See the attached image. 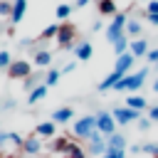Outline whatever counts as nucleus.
<instances>
[{"mask_svg": "<svg viewBox=\"0 0 158 158\" xmlns=\"http://www.w3.org/2000/svg\"><path fill=\"white\" fill-rule=\"evenodd\" d=\"M146 77H148V67L138 69L136 74H123L114 89H116V91H136V89H141V86H143Z\"/></svg>", "mask_w": 158, "mask_h": 158, "instance_id": "1", "label": "nucleus"}, {"mask_svg": "<svg viewBox=\"0 0 158 158\" xmlns=\"http://www.w3.org/2000/svg\"><path fill=\"white\" fill-rule=\"evenodd\" d=\"M128 44H131V42H128V37H126V35H121V37L114 42V52H116V57H118V54H123V52H128Z\"/></svg>", "mask_w": 158, "mask_h": 158, "instance_id": "19", "label": "nucleus"}, {"mask_svg": "<svg viewBox=\"0 0 158 158\" xmlns=\"http://www.w3.org/2000/svg\"><path fill=\"white\" fill-rule=\"evenodd\" d=\"M59 74H62L59 69H49L47 77H44V86H54V84L59 81Z\"/></svg>", "mask_w": 158, "mask_h": 158, "instance_id": "22", "label": "nucleus"}, {"mask_svg": "<svg viewBox=\"0 0 158 158\" xmlns=\"http://www.w3.org/2000/svg\"><path fill=\"white\" fill-rule=\"evenodd\" d=\"M146 2H151V0H146Z\"/></svg>", "mask_w": 158, "mask_h": 158, "instance_id": "43", "label": "nucleus"}, {"mask_svg": "<svg viewBox=\"0 0 158 158\" xmlns=\"http://www.w3.org/2000/svg\"><path fill=\"white\" fill-rule=\"evenodd\" d=\"M89 151H91L94 156H99V153L104 156V153H106V141H99V143H91V146H89Z\"/></svg>", "mask_w": 158, "mask_h": 158, "instance_id": "26", "label": "nucleus"}, {"mask_svg": "<svg viewBox=\"0 0 158 158\" xmlns=\"http://www.w3.org/2000/svg\"><path fill=\"white\" fill-rule=\"evenodd\" d=\"M5 141H10V133H0V143H5Z\"/></svg>", "mask_w": 158, "mask_h": 158, "instance_id": "40", "label": "nucleus"}, {"mask_svg": "<svg viewBox=\"0 0 158 158\" xmlns=\"http://www.w3.org/2000/svg\"><path fill=\"white\" fill-rule=\"evenodd\" d=\"M148 22L151 25H158V15H148Z\"/></svg>", "mask_w": 158, "mask_h": 158, "instance_id": "39", "label": "nucleus"}, {"mask_svg": "<svg viewBox=\"0 0 158 158\" xmlns=\"http://www.w3.org/2000/svg\"><path fill=\"white\" fill-rule=\"evenodd\" d=\"M126 22H128V20H126V15H114V20H111V22H109V27H106V40H109L111 44H114V42L126 32Z\"/></svg>", "mask_w": 158, "mask_h": 158, "instance_id": "2", "label": "nucleus"}, {"mask_svg": "<svg viewBox=\"0 0 158 158\" xmlns=\"http://www.w3.org/2000/svg\"><path fill=\"white\" fill-rule=\"evenodd\" d=\"M126 106H128V109H136V111H143V109H146V99L138 96V94H133V96L126 99Z\"/></svg>", "mask_w": 158, "mask_h": 158, "instance_id": "16", "label": "nucleus"}, {"mask_svg": "<svg viewBox=\"0 0 158 158\" xmlns=\"http://www.w3.org/2000/svg\"><path fill=\"white\" fill-rule=\"evenodd\" d=\"M128 52H131L133 57H143V54H148V42H146V40H131Z\"/></svg>", "mask_w": 158, "mask_h": 158, "instance_id": "11", "label": "nucleus"}, {"mask_svg": "<svg viewBox=\"0 0 158 158\" xmlns=\"http://www.w3.org/2000/svg\"><path fill=\"white\" fill-rule=\"evenodd\" d=\"M57 44L59 47H74V27L69 25V22H64V25H59V32H57Z\"/></svg>", "mask_w": 158, "mask_h": 158, "instance_id": "6", "label": "nucleus"}, {"mask_svg": "<svg viewBox=\"0 0 158 158\" xmlns=\"http://www.w3.org/2000/svg\"><path fill=\"white\" fill-rule=\"evenodd\" d=\"M148 15H158V0H151L148 2Z\"/></svg>", "mask_w": 158, "mask_h": 158, "instance_id": "34", "label": "nucleus"}, {"mask_svg": "<svg viewBox=\"0 0 158 158\" xmlns=\"http://www.w3.org/2000/svg\"><path fill=\"white\" fill-rule=\"evenodd\" d=\"M104 158H126V153H123V151H111V148H106Z\"/></svg>", "mask_w": 158, "mask_h": 158, "instance_id": "32", "label": "nucleus"}, {"mask_svg": "<svg viewBox=\"0 0 158 158\" xmlns=\"http://www.w3.org/2000/svg\"><path fill=\"white\" fill-rule=\"evenodd\" d=\"M49 62H52V52L40 49V52L35 54V64H37V67H49Z\"/></svg>", "mask_w": 158, "mask_h": 158, "instance_id": "18", "label": "nucleus"}, {"mask_svg": "<svg viewBox=\"0 0 158 158\" xmlns=\"http://www.w3.org/2000/svg\"><path fill=\"white\" fill-rule=\"evenodd\" d=\"M99 12L101 15H116V2L114 0H99Z\"/></svg>", "mask_w": 158, "mask_h": 158, "instance_id": "21", "label": "nucleus"}, {"mask_svg": "<svg viewBox=\"0 0 158 158\" xmlns=\"http://www.w3.org/2000/svg\"><path fill=\"white\" fill-rule=\"evenodd\" d=\"M12 12V0H0V17Z\"/></svg>", "mask_w": 158, "mask_h": 158, "instance_id": "29", "label": "nucleus"}, {"mask_svg": "<svg viewBox=\"0 0 158 158\" xmlns=\"http://www.w3.org/2000/svg\"><path fill=\"white\" fill-rule=\"evenodd\" d=\"M121 77H123V74H118V72H111V74H109V77H106V79L99 84V89H101V91H109V89H114V86L118 84V79H121Z\"/></svg>", "mask_w": 158, "mask_h": 158, "instance_id": "14", "label": "nucleus"}, {"mask_svg": "<svg viewBox=\"0 0 158 158\" xmlns=\"http://www.w3.org/2000/svg\"><path fill=\"white\" fill-rule=\"evenodd\" d=\"M72 10H74V7H72V5H67V2H64V5H59V7H57V20H67V17L72 15Z\"/></svg>", "mask_w": 158, "mask_h": 158, "instance_id": "24", "label": "nucleus"}, {"mask_svg": "<svg viewBox=\"0 0 158 158\" xmlns=\"http://www.w3.org/2000/svg\"><path fill=\"white\" fill-rule=\"evenodd\" d=\"M133 54L131 52H123V54H118L116 57V64H114V72H118V74H128V69L133 67Z\"/></svg>", "mask_w": 158, "mask_h": 158, "instance_id": "8", "label": "nucleus"}, {"mask_svg": "<svg viewBox=\"0 0 158 158\" xmlns=\"http://www.w3.org/2000/svg\"><path fill=\"white\" fill-rule=\"evenodd\" d=\"M96 128L109 138L111 133H116V118H114L109 111H101V114L96 116Z\"/></svg>", "mask_w": 158, "mask_h": 158, "instance_id": "5", "label": "nucleus"}, {"mask_svg": "<svg viewBox=\"0 0 158 158\" xmlns=\"http://www.w3.org/2000/svg\"><path fill=\"white\" fill-rule=\"evenodd\" d=\"M57 32H59V25H49L44 32H42V40H49V37H57Z\"/></svg>", "mask_w": 158, "mask_h": 158, "instance_id": "27", "label": "nucleus"}, {"mask_svg": "<svg viewBox=\"0 0 158 158\" xmlns=\"http://www.w3.org/2000/svg\"><path fill=\"white\" fill-rule=\"evenodd\" d=\"M10 64H12V62H10V52L2 49V52H0V69H7Z\"/></svg>", "mask_w": 158, "mask_h": 158, "instance_id": "30", "label": "nucleus"}, {"mask_svg": "<svg viewBox=\"0 0 158 158\" xmlns=\"http://www.w3.org/2000/svg\"><path fill=\"white\" fill-rule=\"evenodd\" d=\"M148 118L158 121V106H151V111H148Z\"/></svg>", "mask_w": 158, "mask_h": 158, "instance_id": "38", "label": "nucleus"}, {"mask_svg": "<svg viewBox=\"0 0 158 158\" xmlns=\"http://www.w3.org/2000/svg\"><path fill=\"white\" fill-rule=\"evenodd\" d=\"M72 116H74V111H72L69 106H62V109H57V111L52 114V118H54L57 123H67V121H69Z\"/></svg>", "mask_w": 158, "mask_h": 158, "instance_id": "15", "label": "nucleus"}, {"mask_svg": "<svg viewBox=\"0 0 158 158\" xmlns=\"http://www.w3.org/2000/svg\"><path fill=\"white\" fill-rule=\"evenodd\" d=\"M25 10H27V0H12V12H10V22L17 25L22 17H25Z\"/></svg>", "mask_w": 158, "mask_h": 158, "instance_id": "10", "label": "nucleus"}, {"mask_svg": "<svg viewBox=\"0 0 158 158\" xmlns=\"http://www.w3.org/2000/svg\"><path fill=\"white\" fill-rule=\"evenodd\" d=\"M30 62L27 59H15L10 67H7V77L10 79H27L30 77Z\"/></svg>", "mask_w": 158, "mask_h": 158, "instance_id": "4", "label": "nucleus"}, {"mask_svg": "<svg viewBox=\"0 0 158 158\" xmlns=\"http://www.w3.org/2000/svg\"><path fill=\"white\" fill-rule=\"evenodd\" d=\"M111 116H114L118 123H131L133 118H141V111H136V109H128V106H116V109L111 111Z\"/></svg>", "mask_w": 158, "mask_h": 158, "instance_id": "7", "label": "nucleus"}, {"mask_svg": "<svg viewBox=\"0 0 158 158\" xmlns=\"http://www.w3.org/2000/svg\"><path fill=\"white\" fill-rule=\"evenodd\" d=\"M10 143H15V146H22V143H25V138H22L20 133H15V131H10Z\"/></svg>", "mask_w": 158, "mask_h": 158, "instance_id": "33", "label": "nucleus"}, {"mask_svg": "<svg viewBox=\"0 0 158 158\" xmlns=\"http://www.w3.org/2000/svg\"><path fill=\"white\" fill-rule=\"evenodd\" d=\"M74 69H77V62H67L62 72H67V74H69V72H74Z\"/></svg>", "mask_w": 158, "mask_h": 158, "instance_id": "35", "label": "nucleus"}, {"mask_svg": "<svg viewBox=\"0 0 158 158\" xmlns=\"http://www.w3.org/2000/svg\"><path fill=\"white\" fill-rule=\"evenodd\" d=\"M86 2H89V0H77V7H84Z\"/></svg>", "mask_w": 158, "mask_h": 158, "instance_id": "41", "label": "nucleus"}, {"mask_svg": "<svg viewBox=\"0 0 158 158\" xmlns=\"http://www.w3.org/2000/svg\"><path fill=\"white\" fill-rule=\"evenodd\" d=\"M72 49H74V54H77V59H79V62H89V59H91V54H94L91 42H79V44H74Z\"/></svg>", "mask_w": 158, "mask_h": 158, "instance_id": "9", "label": "nucleus"}, {"mask_svg": "<svg viewBox=\"0 0 158 158\" xmlns=\"http://www.w3.org/2000/svg\"><path fill=\"white\" fill-rule=\"evenodd\" d=\"M67 148H69V141H67V138H57V141H54V151L67 153Z\"/></svg>", "mask_w": 158, "mask_h": 158, "instance_id": "28", "label": "nucleus"}, {"mask_svg": "<svg viewBox=\"0 0 158 158\" xmlns=\"http://www.w3.org/2000/svg\"><path fill=\"white\" fill-rule=\"evenodd\" d=\"M148 126H151L148 118H141V121H138V128H141V131H148Z\"/></svg>", "mask_w": 158, "mask_h": 158, "instance_id": "36", "label": "nucleus"}, {"mask_svg": "<svg viewBox=\"0 0 158 158\" xmlns=\"http://www.w3.org/2000/svg\"><path fill=\"white\" fill-rule=\"evenodd\" d=\"M22 148H25L27 153H32V156H35V153H40V151H42V143H40V138H32V136H30V138H25Z\"/></svg>", "mask_w": 158, "mask_h": 158, "instance_id": "17", "label": "nucleus"}, {"mask_svg": "<svg viewBox=\"0 0 158 158\" xmlns=\"http://www.w3.org/2000/svg\"><path fill=\"white\" fill-rule=\"evenodd\" d=\"M153 91H158V79H156V84H153Z\"/></svg>", "mask_w": 158, "mask_h": 158, "instance_id": "42", "label": "nucleus"}, {"mask_svg": "<svg viewBox=\"0 0 158 158\" xmlns=\"http://www.w3.org/2000/svg\"><path fill=\"white\" fill-rule=\"evenodd\" d=\"M44 94H47V86L40 84V86H35V89L30 91V99H27V101H30V104H37L40 99H44Z\"/></svg>", "mask_w": 158, "mask_h": 158, "instance_id": "20", "label": "nucleus"}, {"mask_svg": "<svg viewBox=\"0 0 158 158\" xmlns=\"http://www.w3.org/2000/svg\"><path fill=\"white\" fill-rule=\"evenodd\" d=\"M126 35H141V22L138 20H128L126 22Z\"/></svg>", "mask_w": 158, "mask_h": 158, "instance_id": "25", "label": "nucleus"}, {"mask_svg": "<svg viewBox=\"0 0 158 158\" xmlns=\"http://www.w3.org/2000/svg\"><path fill=\"white\" fill-rule=\"evenodd\" d=\"M94 131H96V116H81V118L74 121V133L79 138H86L89 141V136Z\"/></svg>", "mask_w": 158, "mask_h": 158, "instance_id": "3", "label": "nucleus"}, {"mask_svg": "<svg viewBox=\"0 0 158 158\" xmlns=\"http://www.w3.org/2000/svg\"><path fill=\"white\" fill-rule=\"evenodd\" d=\"M143 151H146V153H151L153 158H158V143H146V146H143Z\"/></svg>", "mask_w": 158, "mask_h": 158, "instance_id": "31", "label": "nucleus"}, {"mask_svg": "<svg viewBox=\"0 0 158 158\" xmlns=\"http://www.w3.org/2000/svg\"><path fill=\"white\" fill-rule=\"evenodd\" d=\"M106 148H111V151H123V148H126V136L111 133V136L106 138Z\"/></svg>", "mask_w": 158, "mask_h": 158, "instance_id": "12", "label": "nucleus"}, {"mask_svg": "<svg viewBox=\"0 0 158 158\" xmlns=\"http://www.w3.org/2000/svg\"><path fill=\"white\" fill-rule=\"evenodd\" d=\"M64 156H67V158H86V156H84V151H81L77 143H69V148H67V153H64Z\"/></svg>", "mask_w": 158, "mask_h": 158, "instance_id": "23", "label": "nucleus"}, {"mask_svg": "<svg viewBox=\"0 0 158 158\" xmlns=\"http://www.w3.org/2000/svg\"><path fill=\"white\" fill-rule=\"evenodd\" d=\"M148 59L151 62H158V47L156 49H148Z\"/></svg>", "mask_w": 158, "mask_h": 158, "instance_id": "37", "label": "nucleus"}, {"mask_svg": "<svg viewBox=\"0 0 158 158\" xmlns=\"http://www.w3.org/2000/svg\"><path fill=\"white\" fill-rule=\"evenodd\" d=\"M35 133L42 136V138H52V136H54V123H52V121H42V123H37Z\"/></svg>", "mask_w": 158, "mask_h": 158, "instance_id": "13", "label": "nucleus"}]
</instances>
